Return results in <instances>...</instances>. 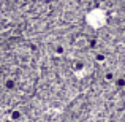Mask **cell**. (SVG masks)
Listing matches in <instances>:
<instances>
[{
  "mask_svg": "<svg viewBox=\"0 0 125 122\" xmlns=\"http://www.w3.org/2000/svg\"><path fill=\"white\" fill-rule=\"evenodd\" d=\"M106 22H108V14L103 8H92V10H89L87 14H85V24L90 29L98 30V29L104 27Z\"/></svg>",
  "mask_w": 125,
  "mask_h": 122,
  "instance_id": "1",
  "label": "cell"
}]
</instances>
